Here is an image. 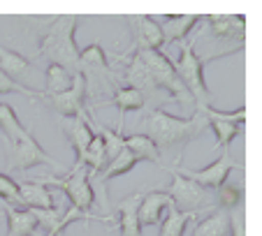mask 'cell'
<instances>
[{
  "label": "cell",
  "instance_id": "cell-30",
  "mask_svg": "<svg viewBox=\"0 0 262 236\" xmlns=\"http://www.w3.org/2000/svg\"><path fill=\"white\" fill-rule=\"evenodd\" d=\"M207 125L216 134V146L223 151H230V144L239 137V132L244 130V125L239 123H228V121H216V118H207Z\"/></svg>",
  "mask_w": 262,
  "mask_h": 236
},
{
  "label": "cell",
  "instance_id": "cell-33",
  "mask_svg": "<svg viewBox=\"0 0 262 236\" xmlns=\"http://www.w3.org/2000/svg\"><path fill=\"white\" fill-rule=\"evenodd\" d=\"M5 93H21V95H28V98H33V100H42V90H28V88H24V86L14 84L12 79H7L5 74L0 72V95H5Z\"/></svg>",
  "mask_w": 262,
  "mask_h": 236
},
{
  "label": "cell",
  "instance_id": "cell-20",
  "mask_svg": "<svg viewBox=\"0 0 262 236\" xmlns=\"http://www.w3.org/2000/svg\"><path fill=\"white\" fill-rule=\"evenodd\" d=\"M144 192H133L119 202V229L121 236H142V225H139V202H142Z\"/></svg>",
  "mask_w": 262,
  "mask_h": 236
},
{
  "label": "cell",
  "instance_id": "cell-25",
  "mask_svg": "<svg viewBox=\"0 0 262 236\" xmlns=\"http://www.w3.org/2000/svg\"><path fill=\"white\" fill-rule=\"evenodd\" d=\"M228 234H230V216L223 208H216L211 216L200 220L193 229V236H228Z\"/></svg>",
  "mask_w": 262,
  "mask_h": 236
},
{
  "label": "cell",
  "instance_id": "cell-35",
  "mask_svg": "<svg viewBox=\"0 0 262 236\" xmlns=\"http://www.w3.org/2000/svg\"><path fill=\"white\" fill-rule=\"evenodd\" d=\"M45 236H58V234H56V231H47Z\"/></svg>",
  "mask_w": 262,
  "mask_h": 236
},
{
  "label": "cell",
  "instance_id": "cell-28",
  "mask_svg": "<svg viewBox=\"0 0 262 236\" xmlns=\"http://www.w3.org/2000/svg\"><path fill=\"white\" fill-rule=\"evenodd\" d=\"M91 128H93V132H98L100 139H102L104 160L112 162V160H114V157L125 148V137L119 132V130H112V128H107V125H102V123H95V121H93Z\"/></svg>",
  "mask_w": 262,
  "mask_h": 236
},
{
  "label": "cell",
  "instance_id": "cell-9",
  "mask_svg": "<svg viewBox=\"0 0 262 236\" xmlns=\"http://www.w3.org/2000/svg\"><path fill=\"white\" fill-rule=\"evenodd\" d=\"M37 164H49V167L58 169V172H68L60 162H56L54 157L37 144L33 134H26L16 144H7V169L10 172H28V169L37 167Z\"/></svg>",
  "mask_w": 262,
  "mask_h": 236
},
{
  "label": "cell",
  "instance_id": "cell-11",
  "mask_svg": "<svg viewBox=\"0 0 262 236\" xmlns=\"http://www.w3.org/2000/svg\"><path fill=\"white\" fill-rule=\"evenodd\" d=\"M130 30H133V44L125 54H116L112 56L114 60H121L123 63L125 58H130L137 51H163V30H160V23L156 16L148 14H135L128 19Z\"/></svg>",
  "mask_w": 262,
  "mask_h": 236
},
{
  "label": "cell",
  "instance_id": "cell-32",
  "mask_svg": "<svg viewBox=\"0 0 262 236\" xmlns=\"http://www.w3.org/2000/svg\"><path fill=\"white\" fill-rule=\"evenodd\" d=\"M0 199L10 204H19V183L7 174H0Z\"/></svg>",
  "mask_w": 262,
  "mask_h": 236
},
{
  "label": "cell",
  "instance_id": "cell-13",
  "mask_svg": "<svg viewBox=\"0 0 262 236\" xmlns=\"http://www.w3.org/2000/svg\"><path fill=\"white\" fill-rule=\"evenodd\" d=\"M137 155H133V153L128 151V148H123V151L119 153V155L112 160V162H107L102 169H100L98 176H93V183L100 187V192H102V208H104V216H112V213L107 211L109 208V202H107V183L112 181V178H119L123 176V174H128L130 169L137 167Z\"/></svg>",
  "mask_w": 262,
  "mask_h": 236
},
{
  "label": "cell",
  "instance_id": "cell-14",
  "mask_svg": "<svg viewBox=\"0 0 262 236\" xmlns=\"http://www.w3.org/2000/svg\"><path fill=\"white\" fill-rule=\"evenodd\" d=\"M0 72L5 74L7 79H12L14 84L24 86L28 90H35V88H30L33 86V72H35L33 63L26 56H21L19 51L0 46Z\"/></svg>",
  "mask_w": 262,
  "mask_h": 236
},
{
  "label": "cell",
  "instance_id": "cell-8",
  "mask_svg": "<svg viewBox=\"0 0 262 236\" xmlns=\"http://www.w3.org/2000/svg\"><path fill=\"white\" fill-rule=\"evenodd\" d=\"M165 169H169V174H172V185L167 187V195L169 199H172V206L177 208V211L181 213H195L198 216L200 211H216V197H213L211 190H207V187L198 185L195 181H190V178H186L183 174H179L174 167H167V164H163Z\"/></svg>",
  "mask_w": 262,
  "mask_h": 236
},
{
  "label": "cell",
  "instance_id": "cell-24",
  "mask_svg": "<svg viewBox=\"0 0 262 236\" xmlns=\"http://www.w3.org/2000/svg\"><path fill=\"white\" fill-rule=\"evenodd\" d=\"M125 148H128L133 155H137V160H146V162H156L163 167V160H160V148L156 146L146 134H128L125 137Z\"/></svg>",
  "mask_w": 262,
  "mask_h": 236
},
{
  "label": "cell",
  "instance_id": "cell-29",
  "mask_svg": "<svg viewBox=\"0 0 262 236\" xmlns=\"http://www.w3.org/2000/svg\"><path fill=\"white\" fill-rule=\"evenodd\" d=\"M216 206L223 211H232V208L244 206V183H230L225 181L216 192Z\"/></svg>",
  "mask_w": 262,
  "mask_h": 236
},
{
  "label": "cell",
  "instance_id": "cell-6",
  "mask_svg": "<svg viewBox=\"0 0 262 236\" xmlns=\"http://www.w3.org/2000/svg\"><path fill=\"white\" fill-rule=\"evenodd\" d=\"M137 56L142 58L144 67L148 69L151 79L158 90H163L169 98V102H177L186 109V104H193L186 86L181 84L177 69H174V63L163 54V51H137Z\"/></svg>",
  "mask_w": 262,
  "mask_h": 236
},
{
  "label": "cell",
  "instance_id": "cell-17",
  "mask_svg": "<svg viewBox=\"0 0 262 236\" xmlns=\"http://www.w3.org/2000/svg\"><path fill=\"white\" fill-rule=\"evenodd\" d=\"M202 21V16L198 14H167L158 21L160 30H163V44H174V42H183L190 33L195 30V26Z\"/></svg>",
  "mask_w": 262,
  "mask_h": 236
},
{
  "label": "cell",
  "instance_id": "cell-27",
  "mask_svg": "<svg viewBox=\"0 0 262 236\" xmlns=\"http://www.w3.org/2000/svg\"><path fill=\"white\" fill-rule=\"evenodd\" d=\"M195 213H181L169 204L167 211L163 216V225H160V234L158 236H183L186 234V225L190 220H195Z\"/></svg>",
  "mask_w": 262,
  "mask_h": 236
},
{
  "label": "cell",
  "instance_id": "cell-1",
  "mask_svg": "<svg viewBox=\"0 0 262 236\" xmlns=\"http://www.w3.org/2000/svg\"><path fill=\"white\" fill-rule=\"evenodd\" d=\"M202 21L207 26H202L193 37V46H202V51L195 54L202 65L223 58V56L244 51V42H246V19L244 16L209 14Z\"/></svg>",
  "mask_w": 262,
  "mask_h": 236
},
{
  "label": "cell",
  "instance_id": "cell-2",
  "mask_svg": "<svg viewBox=\"0 0 262 236\" xmlns=\"http://www.w3.org/2000/svg\"><path fill=\"white\" fill-rule=\"evenodd\" d=\"M142 125L146 130V137L158 148H172L177 144H188L193 139H198L209 128L204 113L195 111L190 118H181L167 113L163 107L151 109L144 116Z\"/></svg>",
  "mask_w": 262,
  "mask_h": 236
},
{
  "label": "cell",
  "instance_id": "cell-21",
  "mask_svg": "<svg viewBox=\"0 0 262 236\" xmlns=\"http://www.w3.org/2000/svg\"><path fill=\"white\" fill-rule=\"evenodd\" d=\"M19 204L26 208H58L54 192L37 181H24L19 185Z\"/></svg>",
  "mask_w": 262,
  "mask_h": 236
},
{
  "label": "cell",
  "instance_id": "cell-34",
  "mask_svg": "<svg viewBox=\"0 0 262 236\" xmlns=\"http://www.w3.org/2000/svg\"><path fill=\"white\" fill-rule=\"evenodd\" d=\"M228 216H230V234L228 236H246V229H244V206L228 211Z\"/></svg>",
  "mask_w": 262,
  "mask_h": 236
},
{
  "label": "cell",
  "instance_id": "cell-26",
  "mask_svg": "<svg viewBox=\"0 0 262 236\" xmlns=\"http://www.w3.org/2000/svg\"><path fill=\"white\" fill-rule=\"evenodd\" d=\"M74 81V74L68 72L65 67L60 65H54L49 63L45 69V90L42 95H58V93H65V90L72 86Z\"/></svg>",
  "mask_w": 262,
  "mask_h": 236
},
{
  "label": "cell",
  "instance_id": "cell-4",
  "mask_svg": "<svg viewBox=\"0 0 262 236\" xmlns=\"http://www.w3.org/2000/svg\"><path fill=\"white\" fill-rule=\"evenodd\" d=\"M174 69H177L181 84L188 90L190 100L195 104V111L202 113L207 107H211V93H209L207 81H204V65L195 56L193 39L179 42V58L174 60Z\"/></svg>",
  "mask_w": 262,
  "mask_h": 236
},
{
  "label": "cell",
  "instance_id": "cell-12",
  "mask_svg": "<svg viewBox=\"0 0 262 236\" xmlns=\"http://www.w3.org/2000/svg\"><path fill=\"white\" fill-rule=\"evenodd\" d=\"M86 81L79 72L74 74V81L65 93H58V95H42V102L49 104L56 113H60L63 118H77V116H86Z\"/></svg>",
  "mask_w": 262,
  "mask_h": 236
},
{
  "label": "cell",
  "instance_id": "cell-18",
  "mask_svg": "<svg viewBox=\"0 0 262 236\" xmlns=\"http://www.w3.org/2000/svg\"><path fill=\"white\" fill-rule=\"evenodd\" d=\"M172 204L169 195L165 190H148L144 192L142 202H139V225L142 227H154L163 220L167 206Z\"/></svg>",
  "mask_w": 262,
  "mask_h": 236
},
{
  "label": "cell",
  "instance_id": "cell-15",
  "mask_svg": "<svg viewBox=\"0 0 262 236\" xmlns=\"http://www.w3.org/2000/svg\"><path fill=\"white\" fill-rule=\"evenodd\" d=\"M63 128L65 137L68 141L72 144L74 153H77V164H81V157H84L86 148H89L91 139H93V128H91V121H89V113L86 116H77V118H63Z\"/></svg>",
  "mask_w": 262,
  "mask_h": 236
},
{
  "label": "cell",
  "instance_id": "cell-3",
  "mask_svg": "<svg viewBox=\"0 0 262 236\" xmlns=\"http://www.w3.org/2000/svg\"><path fill=\"white\" fill-rule=\"evenodd\" d=\"M49 23L51 26H47V30L42 33L37 56L77 74L79 72V46H77L79 19L77 16H56V19H49Z\"/></svg>",
  "mask_w": 262,
  "mask_h": 236
},
{
  "label": "cell",
  "instance_id": "cell-19",
  "mask_svg": "<svg viewBox=\"0 0 262 236\" xmlns=\"http://www.w3.org/2000/svg\"><path fill=\"white\" fill-rule=\"evenodd\" d=\"M121 65H125V81H128V88H135L146 98V95H156V93H163V90L156 88L154 79L148 74V69L144 67L142 58L137 54H133L130 58H125ZM165 95V93H163ZM169 100V98H167Z\"/></svg>",
  "mask_w": 262,
  "mask_h": 236
},
{
  "label": "cell",
  "instance_id": "cell-5",
  "mask_svg": "<svg viewBox=\"0 0 262 236\" xmlns=\"http://www.w3.org/2000/svg\"><path fill=\"white\" fill-rule=\"evenodd\" d=\"M79 74L86 81V95L114 93L119 88L109 65V56L100 42H93L84 51H79Z\"/></svg>",
  "mask_w": 262,
  "mask_h": 236
},
{
  "label": "cell",
  "instance_id": "cell-16",
  "mask_svg": "<svg viewBox=\"0 0 262 236\" xmlns=\"http://www.w3.org/2000/svg\"><path fill=\"white\" fill-rule=\"evenodd\" d=\"M0 206H3V211H5V216H7V234L5 236H30L40 227L33 208L14 206V204L3 202V199H0Z\"/></svg>",
  "mask_w": 262,
  "mask_h": 236
},
{
  "label": "cell",
  "instance_id": "cell-31",
  "mask_svg": "<svg viewBox=\"0 0 262 236\" xmlns=\"http://www.w3.org/2000/svg\"><path fill=\"white\" fill-rule=\"evenodd\" d=\"M202 113H204L207 118H216V121H228V123H239V125H244V118H246V109H244V104H242L239 109H234V111H221V109L207 107Z\"/></svg>",
  "mask_w": 262,
  "mask_h": 236
},
{
  "label": "cell",
  "instance_id": "cell-10",
  "mask_svg": "<svg viewBox=\"0 0 262 236\" xmlns=\"http://www.w3.org/2000/svg\"><path fill=\"white\" fill-rule=\"evenodd\" d=\"M172 167L177 169L179 174H183L186 178L195 181L198 185L207 187V190H218L223 183L228 181V176H230L232 169H244V162L234 160L230 151H223V155H218L216 160H213L209 167H204V169H188V167H183L181 164V160H177Z\"/></svg>",
  "mask_w": 262,
  "mask_h": 236
},
{
  "label": "cell",
  "instance_id": "cell-7",
  "mask_svg": "<svg viewBox=\"0 0 262 236\" xmlns=\"http://www.w3.org/2000/svg\"><path fill=\"white\" fill-rule=\"evenodd\" d=\"M35 181L47 187L51 185V187H58L60 192H65L72 208H77V211L91 213V208L95 204V190L91 185V174L84 164L74 162V167L68 169L65 176H40V178H35Z\"/></svg>",
  "mask_w": 262,
  "mask_h": 236
},
{
  "label": "cell",
  "instance_id": "cell-23",
  "mask_svg": "<svg viewBox=\"0 0 262 236\" xmlns=\"http://www.w3.org/2000/svg\"><path fill=\"white\" fill-rule=\"evenodd\" d=\"M0 130L5 134V144H16L19 139H24L30 130H26L21 125L19 116H16L14 107L7 102H0Z\"/></svg>",
  "mask_w": 262,
  "mask_h": 236
},
{
  "label": "cell",
  "instance_id": "cell-22",
  "mask_svg": "<svg viewBox=\"0 0 262 236\" xmlns=\"http://www.w3.org/2000/svg\"><path fill=\"white\" fill-rule=\"evenodd\" d=\"M104 104H114V107H119V111H121V116H119V128H123L125 113L142 109L144 104H146V98H144L139 90H135V88H128V86H119V88L112 93V100H107V102H100V104H95V107H104Z\"/></svg>",
  "mask_w": 262,
  "mask_h": 236
}]
</instances>
